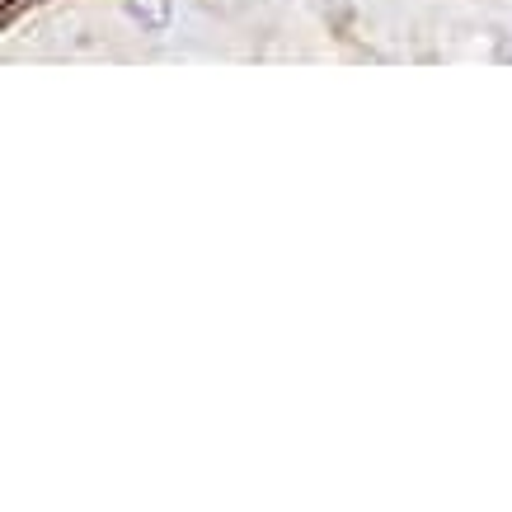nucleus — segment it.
I'll use <instances>...</instances> for the list:
<instances>
[{
  "label": "nucleus",
  "mask_w": 512,
  "mask_h": 512,
  "mask_svg": "<svg viewBox=\"0 0 512 512\" xmlns=\"http://www.w3.org/2000/svg\"><path fill=\"white\" fill-rule=\"evenodd\" d=\"M123 10H127V19H132L141 33H151V38H160V33L174 24L170 0H123Z\"/></svg>",
  "instance_id": "1"
}]
</instances>
